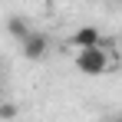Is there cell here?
Masks as SVG:
<instances>
[{"mask_svg":"<svg viewBox=\"0 0 122 122\" xmlns=\"http://www.w3.org/2000/svg\"><path fill=\"white\" fill-rule=\"evenodd\" d=\"M76 66L86 76H102L109 69V56H106V46H96V50H79L76 53Z\"/></svg>","mask_w":122,"mask_h":122,"instance_id":"obj_1","label":"cell"},{"mask_svg":"<svg viewBox=\"0 0 122 122\" xmlns=\"http://www.w3.org/2000/svg\"><path fill=\"white\" fill-rule=\"evenodd\" d=\"M20 46H23V56H26V60H43V56H46V50H50V36L40 33V30H33Z\"/></svg>","mask_w":122,"mask_h":122,"instance_id":"obj_2","label":"cell"},{"mask_svg":"<svg viewBox=\"0 0 122 122\" xmlns=\"http://www.w3.org/2000/svg\"><path fill=\"white\" fill-rule=\"evenodd\" d=\"M73 46H79V50H96V46H106V40H102V33L96 26H79V30L73 33Z\"/></svg>","mask_w":122,"mask_h":122,"instance_id":"obj_3","label":"cell"},{"mask_svg":"<svg viewBox=\"0 0 122 122\" xmlns=\"http://www.w3.org/2000/svg\"><path fill=\"white\" fill-rule=\"evenodd\" d=\"M10 33H13V36H17V40H26V36H30V33H33V30H30V26H26V20H20V17H13V20H10Z\"/></svg>","mask_w":122,"mask_h":122,"instance_id":"obj_4","label":"cell"},{"mask_svg":"<svg viewBox=\"0 0 122 122\" xmlns=\"http://www.w3.org/2000/svg\"><path fill=\"white\" fill-rule=\"evenodd\" d=\"M109 122H122V116H116V119H109Z\"/></svg>","mask_w":122,"mask_h":122,"instance_id":"obj_5","label":"cell"},{"mask_svg":"<svg viewBox=\"0 0 122 122\" xmlns=\"http://www.w3.org/2000/svg\"><path fill=\"white\" fill-rule=\"evenodd\" d=\"M116 3H122V0H116Z\"/></svg>","mask_w":122,"mask_h":122,"instance_id":"obj_6","label":"cell"}]
</instances>
